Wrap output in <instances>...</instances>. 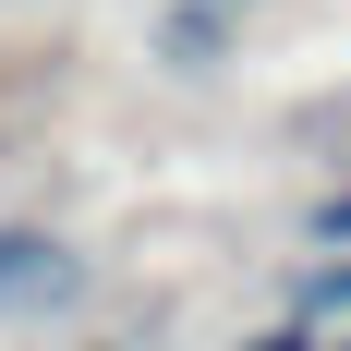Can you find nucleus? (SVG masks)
I'll use <instances>...</instances> for the list:
<instances>
[{"label":"nucleus","mask_w":351,"mask_h":351,"mask_svg":"<svg viewBox=\"0 0 351 351\" xmlns=\"http://www.w3.org/2000/svg\"><path fill=\"white\" fill-rule=\"evenodd\" d=\"M73 291V254L36 243V230H0V303H61Z\"/></svg>","instance_id":"f257e3e1"},{"label":"nucleus","mask_w":351,"mask_h":351,"mask_svg":"<svg viewBox=\"0 0 351 351\" xmlns=\"http://www.w3.org/2000/svg\"><path fill=\"white\" fill-rule=\"evenodd\" d=\"M303 303H315V315H351V267H327V279L303 291Z\"/></svg>","instance_id":"f03ea898"},{"label":"nucleus","mask_w":351,"mask_h":351,"mask_svg":"<svg viewBox=\"0 0 351 351\" xmlns=\"http://www.w3.org/2000/svg\"><path fill=\"white\" fill-rule=\"evenodd\" d=\"M315 243H351V194H339V206H315Z\"/></svg>","instance_id":"7ed1b4c3"},{"label":"nucleus","mask_w":351,"mask_h":351,"mask_svg":"<svg viewBox=\"0 0 351 351\" xmlns=\"http://www.w3.org/2000/svg\"><path fill=\"white\" fill-rule=\"evenodd\" d=\"M243 351H315V339H303V327H267V339H243Z\"/></svg>","instance_id":"20e7f679"}]
</instances>
